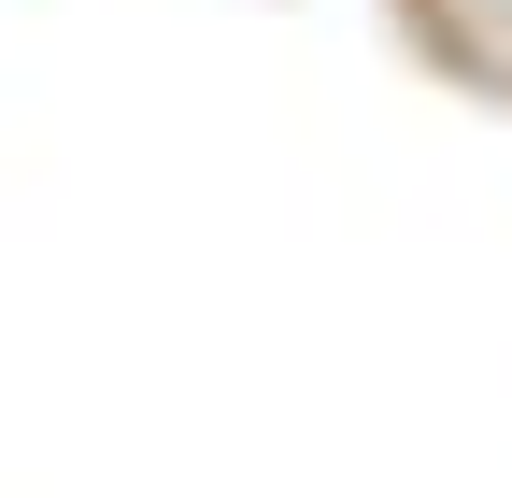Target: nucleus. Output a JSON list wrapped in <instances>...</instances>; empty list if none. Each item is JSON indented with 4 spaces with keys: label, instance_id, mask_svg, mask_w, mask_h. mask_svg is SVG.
I'll use <instances>...</instances> for the list:
<instances>
[{
    "label": "nucleus",
    "instance_id": "nucleus-1",
    "mask_svg": "<svg viewBox=\"0 0 512 498\" xmlns=\"http://www.w3.org/2000/svg\"><path fill=\"white\" fill-rule=\"evenodd\" d=\"M413 15H427V43L456 57V72L512 86V0H413Z\"/></svg>",
    "mask_w": 512,
    "mask_h": 498
}]
</instances>
